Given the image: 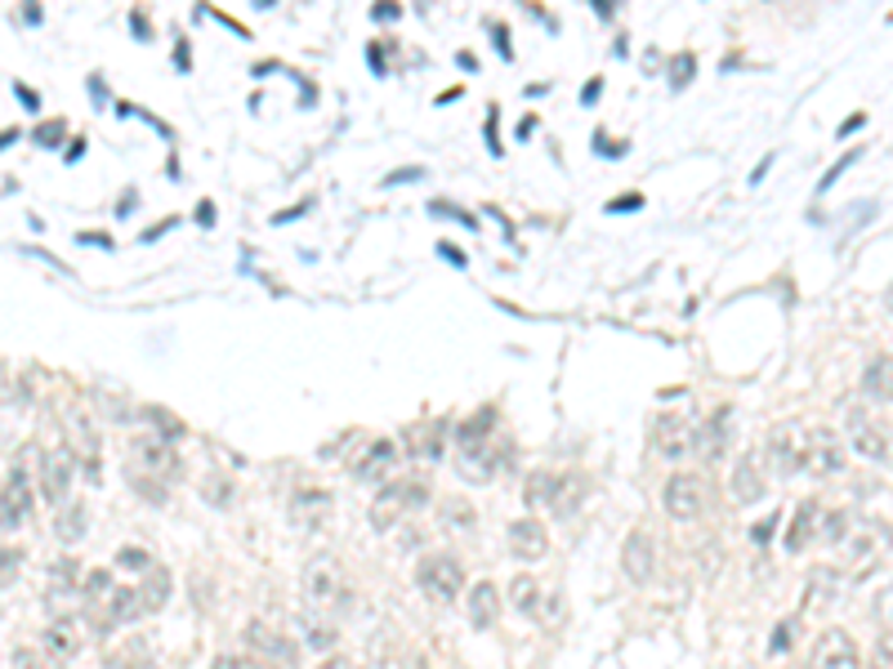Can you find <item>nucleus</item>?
<instances>
[{
  "mask_svg": "<svg viewBox=\"0 0 893 669\" xmlns=\"http://www.w3.org/2000/svg\"><path fill=\"white\" fill-rule=\"evenodd\" d=\"M876 620H880V625L893 634V585L876 594Z\"/></svg>",
  "mask_w": 893,
  "mask_h": 669,
  "instance_id": "nucleus-45",
  "label": "nucleus"
},
{
  "mask_svg": "<svg viewBox=\"0 0 893 669\" xmlns=\"http://www.w3.org/2000/svg\"><path fill=\"white\" fill-rule=\"evenodd\" d=\"M138 598H144V611H161L170 603V571L153 567L144 571V585H138Z\"/></svg>",
  "mask_w": 893,
  "mask_h": 669,
  "instance_id": "nucleus-31",
  "label": "nucleus"
},
{
  "mask_svg": "<svg viewBox=\"0 0 893 669\" xmlns=\"http://www.w3.org/2000/svg\"><path fill=\"white\" fill-rule=\"evenodd\" d=\"M871 669H893V634L876 638V647H871Z\"/></svg>",
  "mask_w": 893,
  "mask_h": 669,
  "instance_id": "nucleus-44",
  "label": "nucleus"
},
{
  "mask_svg": "<svg viewBox=\"0 0 893 669\" xmlns=\"http://www.w3.org/2000/svg\"><path fill=\"white\" fill-rule=\"evenodd\" d=\"M893 549V527L884 518H854L849 532H844L840 540V567L844 576H867V571H876V562H884Z\"/></svg>",
  "mask_w": 893,
  "mask_h": 669,
  "instance_id": "nucleus-1",
  "label": "nucleus"
},
{
  "mask_svg": "<svg viewBox=\"0 0 893 669\" xmlns=\"http://www.w3.org/2000/svg\"><path fill=\"white\" fill-rule=\"evenodd\" d=\"M394 464H398V447H394L389 438H375V442H366V451L353 460V477H358V483H375V477H389Z\"/></svg>",
  "mask_w": 893,
  "mask_h": 669,
  "instance_id": "nucleus-23",
  "label": "nucleus"
},
{
  "mask_svg": "<svg viewBox=\"0 0 893 669\" xmlns=\"http://www.w3.org/2000/svg\"><path fill=\"white\" fill-rule=\"evenodd\" d=\"M536 620L541 625H563V594H545L536 607Z\"/></svg>",
  "mask_w": 893,
  "mask_h": 669,
  "instance_id": "nucleus-41",
  "label": "nucleus"
},
{
  "mask_svg": "<svg viewBox=\"0 0 893 669\" xmlns=\"http://www.w3.org/2000/svg\"><path fill=\"white\" fill-rule=\"evenodd\" d=\"M862 393L871 402H893V357L889 353H876L862 370Z\"/></svg>",
  "mask_w": 893,
  "mask_h": 669,
  "instance_id": "nucleus-30",
  "label": "nucleus"
},
{
  "mask_svg": "<svg viewBox=\"0 0 893 669\" xmlns=\"http://www.w3.org/2000/svg\"><path fill=\"white\" fill-rule=\"evenodd\" d=\"M117 562H121V567H130V571H153L148 549H121V554H117Z\"/></svg>",
  "mask_w": 893,
  "mask_h": 669,
  "instance_id": "nucleus-46",
  "label": "nucleus"
},
{
  "mask_svg": "<svg viewBox=\"0 0 893 669\" xmlns=\"http://www.w3.org/2000/svg\"><path fill=\"white\" fill-rule=\"evenodd\" d=\"M210 669H264V660H255L251 652H224V656H215Z\"/></svg>",
  "mask_w": 893,
  "mask_h": 669,
  "instance_id": "nucleus-40",
  "label": "nucleus"
},
{
  "mask_svg": "<svg viewBox=\"0 0 893 669\" xmlns=\"http://www.w3.org/2000/svg\"><path fill=\"white\" fill-rule=\"evenodd\" d=\"M415 585L430 603L451 607L460 598V589H464V567L451 554H425L420 567H415Z\"/></svg>",
  "mask_w": 893,
  "mask_h": 669,
  "instance_id": "nucleus-5",
  "label": "nucleus"
},
{
  "mask_svg": "<svg viewBox=\"0 0 893 669\" xmlns=\"http://www.w3.org/2000/svg\"><path fill=\"white\" fill-rule=\"evenodd\" d=\"M322 669H353V665H349L345 656H336V652H331V656H326V660H322Z\"/></svg>",
  "mask_w": 893,
  "mask_h": 669,
  "instance_id": "nucleus-55",
  "label": "nucleus"
},
{
  "mask_svg": "<svg viewBox=\"0 0 893 669\" xmlns=\"http://www.w3.org/2000/svg\"><path fill=\"white\" fill-rule=\"evenodd\" d=\"M371 14H375V19H398V14H402V10H398V5H394V0H385V5H375V10H371Z\"/></svg>",
  "mask_w": 893,
  "mask_h": 669,
  "instance_id": "nucleus-52",
  "label": "nucleus"
},
{
  "mask_svg": "<svg viewBox=\"0 0 893 669\" xmlns=\"http://www.w3.org/2000/svg\"><path fill=\"white\" fill-rule=\"evenodd\" d=\"M40 652L50 656L55 665H68V660H76L81 656V625L72 616H59V620H50V625L40 630Z\"/></svg>",
  "mask_w": 893,
  "mask_h": 669,
  "instance_id": "nucleus-16",
  "label": "nucleus"
},
{
  "mask_svg": "<svg viewBox=\"0 0 893 669\" xmlns=\"http://www.w3.org/2000/svg\"><path fill=\"white\" fill-rule=\"evenodd\" d=\"M112 589H117V581H112V571H104V567H94V571H85V585H81V594L89 598V607H104V603L112 598Z\"/></svg>",
  "mask_w": 893,
  "mask_h": 669,
  "instance_id": "nucleus-34",
  "label": "nucleus"
},
{
  "mask_svg": "<svg viewBox=\"0 0 893 669\" xmlns=\"http://www.w3.org/2000/svg\"><path fill=\"white\" fill-rule=\"evenodd\" d=\"M840 469H844V442H840V434H835V428H826V424L809 428L805 473H813V477H831V473H840Z\"/></svg>",
  "mask_w": 893,
  "mask_h": 669,
  "instance_id": "nucleus-12",
  "label": "nucleus"
},
{
  "mask_svg": "<svg viewBox=\"0 0 893 669\" xmlns=\"http://www.w3.org/2000/svg\"><path fill=\"white\" fill-rule=\"evenodd\" d=\"M447 447V424L443 419H425V424H415L402 434V451L411 460H438Z\"/></svg>",
  "mask_w": 893,
  "mask_h": 669,
  "instance_id": "nucleus-22",
  "label": "nucleus"
},
{
  "mask_svg": "<svg viewBox=\"0 0 893 669\" xmlns=\"http://www.w3.org/2000/svg\"><path fill=\"white\" fill-rule=\"evenodd\" d=\"M599 89H603V85H599V81H590V85L581 89V99H586V104H590V99H599Z\"/></svg>",
  "mask_w": 893,
  "mask_h": 669,
  "instance_id": "nucleus-57",
  "label": "nucleus"
},
{
  "mask_svg": "<svg viewBox=\"0 0 893 669\" xmlns=\"http://www.w3.org/2000/svg\"><path fill=\"white\" fill-rule=\"evenodd\" d=\"M144 415H148L157 428H166V442H174V438H183V434H188L183 419H179V415H170L166 406H144Z\"/></svg>",
  "mask_w": 893,
  "mask_h": 669,
  "instance_id": "nucleus-38",
  "label": "nucleus"
},
{
  "mask_svg": "<svg viewBox=\"0 0 893 669\" xmlns=\"http://www.w3.org/2000/svg\"><path fill=\"white\" fill-rule=\"evenodd\" d=\"M108 669H157V660H153V652H148L144 638H130L125 652H117V656L108 660Z\"/></svg>",
  "mask_w": 893,
  "mask_h": 669,
  "instance_id": "nucleus-33",
  "label": "nucleus"
},
{
  "mask_svg": "<svg viewBox=\"0 0 893 669\" xmlns=\"http://www.w3.org/2000/svg\"><path fill=\"white\" fill-rule=\"evenodd\" d=\"M509 549L519 562H541L550 554V532H545V522L536 518H519V522H509Z\"/></svg>",
  "mask_w": 893,
  "mask_h": 669,
  "instance_id": "nucleus-19",
  "label": "nucleus"
},
{
  "mask_svg": "<svg viewBox=\"0 0 893 669\" xmlns=\"http://www.w3.org/2000/svg\"><path fill=\"white\" fill-rule=\"evenodd\" d=\"M300 594H304V607L309 611H322L340 620L345 607H349V581H345V567L331 558V554H317L304 562V576H300Z\"/></svg>",
  "mask_w": 893,
  "mask_h": 669,
  "instance_id": "nucleus-2",
  "label": "nucleus"
},
{
  "mask_svg": "<svg viewBox=\"0 0 893 669\" xmlns=\"http://www.w3.org/2000/svg\"><path fill=\"white\" fill-rule=\"evenodd\" d=\"M786 643H791V625H777V634H773V652H786Z\"/></svg>",
  "mask_w": 893,
  "mask_h": 669,
  "instance_id": "nucleus-53",
  "label": "nucleus"
},
{
  "mask_svg": "<svg viewBox=\"0 0 893 669\" xmlns=\"http://www.w3.org/2000/svg\"><path fill=\"white\" fill-rule=\"evenodd\" d=\"M666 513L675 522H692L707 513V483L697 473H675L666 483Z\"/></svg>",
  "mask_w": 893,
  "mask_h": 669,
  "instance_id": "nucleus-11",
  "label": "nucleus"
},
{
  "mask_svg": "<svg viewBox=\"0 0 893 669\" xmlns=\"http://www.w3.org/2000/svg\"><path fill=\"white\" fill-rule=\"evenodd\" d=\"M509 603L519 607V611H528V616H536V607H541V585H536V576H514V581H509Z\"/></svg>",
  "mask_w": 893,
  "mask_h": 669,
  "instance_id": "nucleus-35",
  "label": "nucleus"
},
{
  "mask_svg": "<svg viewBox=\"0 0 893 669\" xmlns=\"http://www.w3.org/2000/svg\"><path fill=\"white\" fill-rule=\"evenodd\" d=\"M85 576H81V567L76 558H63L59 567H50V594H68V589H81Z\"/></svg>",
  "mask_w": 893,
  "mask_h": 669,
  "instance_id": "nucleus-37",
  "label": "nucleus"
},
{
  "mask_svg": "<svg viewBox=\"0 0 893 669\" xmlns=\"http://www.w3.org/2000/svg\"><path fill=\"white\" fill-rule=\"evenodd\" d=\"M697 434L701 428L692 424V419H684V415H662L652 424V451L662 455V460H671V464H679V460H688L692 451H697Z\"/></svg>",
  "mask_w": 893,
  "mask_h": 669,
  "instance_id": "nucleus-7",
  "label": "nucleus"
},
{
  "mask_svg": "<svg viewBox=\"0 0 893 669\" xmlns=\"http://www.w3.org/2000/svg\"><path fill=\"white\" fill-rule=\"evenodd\" d=\"M130 460H134V473L153 477V483H161V487L183 477V460H179L174 442H166L161 434H138L130 442Z\"/></svg>",
  "mask_w": 893,
  "mask_h": 669,
  "instance_id": "nucleus-6",
  "label": "nucleus"
},
{
  "mask_svg": "<svg viewBox=\"0 0 893 669\" xmlns=\"http://www.w3.org/2000/svg\"><path fill=\"white\" fill-rule=\"evenodd\" d=\"M32 469H23V460L10 464L5 473V532H19L27 522V509H32Z\"/></svg>",
  "mask_w": 893,
  "mask_h": 669,
  "instance_id": "nucleus-17",
  "label": "nucleus"
},
{
  "mask_svg": "<svg viewBox=\"0 0 893 669\" xmlns=\"http://www.w3.org/2000/svg\"><path fill=\"white\" fill-rule=\"evenodd\" d=\"M554 483H558V473H550V469L528 473V483H523L528 504H532V509H550V504H554Z\"/></svg>",
  "mask_w": 893,
  "mask_h": 669,
  "instance_id": "nucleus-32",
  "label": "nucleus"
},
{
  "mask_svg": "<svg viewBox=\"0 0 893 669\" xmlns=\"http://www.w3.org/2000/svg\"><path fill=\"white\" fill-rule=\"evenodd\" d=\"M773 527H777V513H769L764 522H756V532H750V540H756V545H769V540H773Z\"/></svg>",
  "mask_w": 893,
  "mask_h": 669,
  "instance_id": "nucleus-48",
  "label": "nucleus"
},
{
  "mask_svg": "<svg viewBox=\"0 0 893 669\" xmlns=\"http://www.w3.org/2000/svg\"><path fill=\"white\" fill-rule=\"evenodd\" d=\"M300 634H304V647H313V652H322V656H331V647L340 643V620L300 607Z\"/></svg>",
  "mask_w": 893,
  "mask_h": 669,
  "instance_id": "nucleus-25",
  "label": "nucleus"
},
{
  "mask_svg": "<svg viewBox=\"0 0 893 669\" xmlns=\"http://www.w3.org/2000/svg\"><path fill=\"white\" fill-rule=\"evenodd\" d=\"M464 611H469V625H474V630H492L500 620V589L492 581H479L474 589H469Z\"/></svg>",
  "mask_w": 893,
  "mask_h": 669,
  "instance_id": "nucleus-26",
  "label": "nucleus"
},
{
  "mask_svg": "<svg viewBox=\"0 0 893 669\" xmlns=\"http://www.w3.org/2000/svg\"><path fill=\"white\" fill-rule=\"evenodd\" d=\"M849 513L844 509H826L822 500H805L800 509L791 513V532H786V549L800 554L809 545H840L844 532H849Z\"/></svg>",
  "mask_w": 893,
  "mask_h": 669,
  "instance_id": "nucleus-3",
  "label": "nucleus"
},
{
  "mask_svg": "<svg viewBox=\"0 0 893 669\" xmlns=\"http://www.w3.org/2000/svg\"><path fill=\"white\" fill-rule=\"evenodd\" d=\"M835 594H840V571H831V567H813V576H809V585H805L800 607H805V611H826V607L835 603Z\"/></svg>",
  "mask_w": 893,
  "mask_h": 669,
  "instance_id": "nucleus-29",
  "label": "nucleus"
},
{
  "mask_svg": "<svg viewBox=\"0 0 893 669\" xmlns=\"http://www.w3.org/2000/svg\"><path fill=\"white\" fill-rule=\"evenodd\" d=\"M764 487H769V477H764V451H760V447H750V451L733 464L728 496H733V504H760Z\"/></svg>",
  "mask_w": 893,
  "mask_h": 669,
  "instance_id": "nucleus-9",
  "label": "nucleus"
},
{
  "mask_svg": "<svg viewBox=\"0 0 893 669\" xmlns=\"http://www.w3.org/2000/svg\"><path fill=\"white\" fill-rule=\"evenodd\" d=\"M40 496L50 500V504H68V491H72V473H76V460L68 447H55V451H45L40 455Z\"/></svg>",
  "mask_w": 893,
  "mask_h": 669,
  "instance_id": "nucleus-10",
  "label": "nucleus"
},
{
  "mask_svg": "<svg viewBox=\"0 0 893 669\" xmlns=\"http://www.w3.org/2000/svg\"><path fill=\"white\" fill-rule=\"evenodd\" d=\"M590 496V477L581 469H568V473H558V483H554V504L550 513L554 518H572Z\"/></svg>",
  "mask_w": 893,
  "mask_h": 669,
  "instance_id": "nucleus-24",
  "label": "nucleus"
},
{
  "mask_svg": "<svg viewBox=\"0 0 893 669\" xmlns=\"http://www.w3.org/2000/svg\"><path fill=\"white\" fill-rule=\"evenodd\" d=\"M50 665H55V660L45 656V652H27V647L10 656V669H50Z\"/></svg>",
  "mask_w": 893,
  "mask_h": 669,
  "instance_id": "nucleus-42",
  "label": "nucleus"
},
{
  "mask_svg": "<svg viewBox=\"0 0 893 669\" xmlns=\"http://www.w3.org/2000/svg\"><path fill=\"white\" fill-rule=\"evenodd\" d=\"M809 669H858V643L849 630H822L809 656Z\"/></svg>",
  "mask_w": 893,
  "mask_h": 669,
  "instance_id": "nucleus-13",
  "label": "nucleus"
},
{
  "mask_svg": "<svg viewBox=\"0 0 893 669\" xmlns=\"http://www.w3.org/2000/svg\"><path fill=\"white\" fill-rule=\"evenodd\" d=\"M366 669H402V660H398L394 652H375V647H371V665H366Z\"/></svg>",
  "mask_w": 893,
  "mask_h": 669,
  "instance_id": "nucleus-49",
  "label": "nucleus"
},
{
  "mask_svg": "<svg viewBox=\"0 0 893 669\" xmlns=\"http://www.w3.org/2000/svg\"><path fill=\"white\" fill-rule=\"evenodd\" d=\"M443 527H474V509H469V500H447L443 504Z\"/></svg>",
  "mask_w": 893,
  "mask_h": 669,
  "instance_id": "nucleus-39",
  "label": "nucleus"
},
{
  "mask_svg": "<svg viewBox=\"0 0 893 669\" xmlns=\"http://www.w3.org/2000/svg\"><path fill=\"white\" fill-rule=\"evenodd\" d=\"M14 571H19V558L14 549H5V585H14Z\"/></svg>",
  "mask_w": 893,
  "mask_h": 669,
  "instance_id": "nucleus-54",
  "label": "nucleus"
},
{
  "mask_svg": "<svg viewBox=\"0 0 893 669\" xmlns=\"http://www.w3.org/2000/svg\"><path fill=\"white\" fill-rule=\"evenodd\" d=\"M622 567H626V576H630L635 585H648V581H652V571H656V545H652L648 532H630V536H626Z\"/></svg>",
  "mask_w": 893,
  "mask_h": 669,
  "instance_id": "nucleus-21",
  "label": "nucleus"
},
{
  "mask_svg": "<svg viewBox=\"0 0 893 669\" xmlns=\"http://www.w3.org/2000/svg\"><path fill=\"white\" fill-rule=\"evenodd\" d=\"M246 647H251L255 660H268V665H291L295 660L291 638H281L273 625H264V620H251L246 625Z\"/></svg>",
  "mask_w": 893,
  "mask_h": 669,
  "instance_id": "nucleus-18",
  "label": "nucleus"
},
{
  "mask_svg": "<svg viewBox=\"0 0 893 669\" xmlns=\"http://www.w3.org/2000/svg\"><path fill=\"white\" fill-rule=\"evenodd\" d=\"M331 518V491H322V487H300L291 496V522L304 532H317L322 522Z\"/></svg>",
  "mask_w": 893,
  "mask_h": 669,
  "instance_id": "nucleus-20",
  "label": "nucleus"
},
{
  "mask_svg": "<svg viewBox=\"0 0 893 669\" xmlns=\"http://www.w3.org/2000/svg\"><path fill=\"white\" fill-rule=\"evenodd\" d=\"M425 170H398V174H389V183H402V179H420Z\"/></svg>",
  "mask_w": 893,
  "mask_h": 669,
  "instance_id": "nucleus-56",
  "label": "nucleus"
},
{
  "mask_svg": "<svg viewBox=\"0 0 893 669\" xmlns=\"http://www.w3.org/2000/svg\"><path fill=\"white\" fill-rule=\"evenodd\" d=\"M643 206V197H617V202H607V210H635Z\"/></svg>",
  "mask_w": 893,
  "mask_h": 669,
  "instance_id": "nucleus-51",
  "label": "nucleus"
},
{
  "mask_svg": "<svg viewBox=\"0 0 893 669\" xmlns=\"http://www.w3.org/2000/svg\"><path fill=\"white\" fill-rule=\"evenodd\" d=\"M206 491H210V500H215V504H228V487H224V477H210Z\"/></svg>",
  "mask_w": 893,
  "mask_h": 669,
  "instance_id": "nucleus-50",
  "label": "nucleus"
},
{
  "mask_svg": "<svg viewBox=\"0 0 893 669\" xmlns=\"http://www.w3.org/2000/svg\"><path fill=\"white\" fill-rule=\"evenodd\" d=\"M94 611H104V630H112V625H130V620L144 616V598H138V589L117 585L112 598H108L104 607H94Z\"/></svg>",
  "mask_w": 893,
  "mask_h": 669,
  "instance_id": "nucleus-28",
  "label": "nucleus"
},
{
  "mask_svg": "<svg viewBox=\"0 0 893 669\" xmlns=\"http://www.w3.org/2000/svg\"><path fill=\"white\" fill-rule=\"evenodd\" d=\"M805 447H809V428L805 424H777L773 434H769V460L777 473H800L805 469Z\"/></svg>",
  "mask_w": 893,
  "mask_h": 669,
  "instance_id": "nucleus-8",
  "label": "nucleus"
},
{
  "mask_svg": "<svg viewBox=\"0 0 893 669\" xmlns=\"http://www.w3.org/2000/svg\"><path fill=\"white\" fill-rule=\"evenodd\" d=\"M456 451H460V473L469 483H487L496 473V455H492V411L469 415L456 428Z\"/></svg>",
  "mask_w": 893,
  "mask_h": 669,
  "instance_id": "nucleus-4",
  "label": "nucleus"
},
{
  "mask_svg": "<svg viewBox=\"0 0 893 669\" xmlns=\"http://www.w3.org/2000/svg\"><path fill=\"white\" fill-rule=\"evenodd\" d=\"M692 68H697V59H692L688 50H684V54H675V63H671V81H675V85H688Z\"/></svg>",
  "mask_w": 893,
  "mask_h": 669,
  "instance_id": "nucleus-47",
  "label": "nucleus"
},
{
  "mask_svg": "<svg viewBox=\"0 0 893 669\" xmlns=\"http://www.w3.org/2000/svg\"><path fill=\"white\" fill-rule=\"evenodd\" d=\"M407 509H411V483H407V477H394V483H385L381 491H375V504H371L366 518H371L375 532H389Z\"/></svg>",
  "mask_w": 893,
  "mask_h": 669,
  "instance_id": "nucleus-15",
  "label": "nucleus"
},
{
  "mask_svg": "<svg viewBox=\"0 0 893 669\" xmlns=\"http://www.w3.org/2000/svg\"><path fill=\"white\" fill-rule=\"evenodd\" d=\"M728 424H733V411L728 406H720L711 419H707V428L697 434V455L707 460V464H720L724 460V447H728Z\"/></svg>",
  "mask_w": 893,
  "mask_h": 669,
  "instance_id": "nucleus-27",
  "label": "nucleus"
},
{
  "mask_svg": "<svg viewBox=\"0 0 893 669\" xmlns=\"http://www.w3.org/2000/svg\"><path fill=\"white\" fill-rule=\"evenodd\" d=\"M85 522H89V513H85V504H76V500H68V504H63V513H59V536H63L68 545H76V540L85 536Z\"/></svg>",
  "mask_w": 893,
  "mask_h": 669,
  "instance_id": "nucleus-36",
  "label": "nucleus"
},
{
  "mask_svg": "<svg viewBox=\"0 0 893 669\" xmlns=\"http://www.w3.org/2000/svg\"><path fill=\"white\" fill-rule=\"evenodd\" d=\"M849 442L858 455L867 460H884L889 455V424H880L871 411H849Z\"/></svg>",
  "mask_w": 893,
  "mask_h": 669,
  "instance_id": "nucleus-14",
  "label": "nucleus"
},
{
  "mask_svg": "<svg viewBox=\"0 0 893 669\" xmlns=\"http://www.w3.org/2000/svg\"><path fill=\"white\" fill-rule=\"evenodd\" d=\"M63 121H40L36 125V143H40V148H59V138H63Z\"/></svg>",
  "mask_w": 893,
  "mask_h": 669,
  "instance_id": "nucleus-43",
  "label": "nucleus"
}]
</instances>
